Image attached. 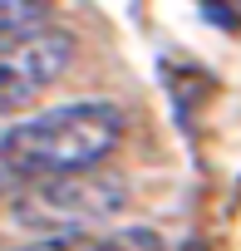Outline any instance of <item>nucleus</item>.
I'll return each mask as SVG.
<instances>
[{"mask_svg":"<svg viewBox=\"0 0 241 251\" xmlns=\"http://www.w3.org/2000/svg\"><path fill=\"white\" fill-rule=\"evenodd\" d=\"M74 54H79V45L59 25H40L20 45L0 50V118H15V113L35 108L69 74Z\"/></svg>","mask_w":241,"mask_h":251,"instance_id":"3","label":"nucleus"},{"mask_svg":"<svg viewBox=\"0 0 241 251\" xmlns=\"http://www.w3.org/2000/svg\"><path fill=\"white\" fill-rule=\"evenodd\" d=\"M98 236L94 231H40L35 241L15 246V251H94Z\"/></svg>","mask_w":241,"mask_h":251,"instance_id":"5","label":"nucleus"},{"mask_svg":"<svg viewBox=\"0 0 241 251\" xmlns=\"http://www.w3.org/2000/svg\"><path fill=\"white\" fill-rule=\"evenodd\" d=\"M49 10L54 0H0V50H10L40 25H49Z\"/></svg>","mask_w":241,"mask_h":251,"instance_id":"4","label":"nucleus"},{"mask_svg":"<svg viewBox=\"0 0 241 251\" xmlns=\"http://www.w3.org/2000/svg\"><path fill=\"white\" fill-rule=\"evenodd\" d=\"M118 143H123V108L108 99H74L20 118L0 133V197L25 192L45 177L103 168Z\"/></svg>","mask_w":241,"mask_h":251,"instance_id":"1","label":"nucleus"},{"mask_svg":"<svg viewBox=\"0 0 241 251\" xmlns=\"http://www.w3.org/2000/svg\"><path fill=\"white\" fill-rule=\"evenodd\" d=\"M94 251H163V241H158V231H148V226H123L118 236H98Z\"/></svg>","mask_w":241,"mask_h":251,"instance_id":"6","label":"nucleus"},{"mask_svg":"<svg viewBox=\"0 0 241 251\" xmlns=\"http://www.w3.org/2000/svg\"><path fill=\"white\" fill-rule=\"evenodd\" d=\"M123 207H128L123 173L89 168V173H64V177H45V182L25 187L15 197L10 217L40 236V231H89V226H103Z\"/></svg>","mask_w":241,"mask_h":251,"instance_id":"2","label":"nucleus"},{"mask_svg":"<svg viewBox=\"0 0 241 251\" xmlns=\"http://www.w3.org/2000/svg\"><path fill=\"white\" fill-rule=\"evenodd\" d=\"M177 251H212V246H207V241H197V236H192V241H182V246H177Z\"/></svg>","mask_w":241,"mask_h":251,"instance_id":"7","label":"nucleus"}]
</instances>
